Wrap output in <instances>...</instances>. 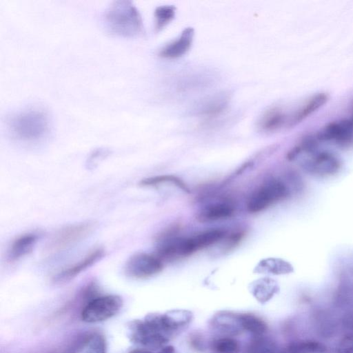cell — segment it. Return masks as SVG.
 <instances>
[{
    "instance_id": "8fae6325",
    "label": "cell",
    "mask_w": 353,
    "mask_h": 353,
    "mask_svg": "<svg viewBox=\"0 0 353 353\" xmlns=\"http://www.w3.org/2000/svg\"><path fill=\"white\" fill-rule=\"evenodd\" d=\"M105 251L102 248L92 250L83 258L58 273L54 278V282L62 283L72 280L100 261L103 257Z\"/></svg>"
},
{
    "instance_id": "5bb4252c",
    "label": "cell",
    "mask_w": 353,
    "mask_h": 353,
    "mask_svg": "<svg viewBox=\"0 0 353 353\" xmlns=\"http://www.w3.org/2000/svg\"><path fill=\"white\" fill-rule=\"evenodd\" d=\"M259 128L265 132H273L287 128V114L281 108L274 107L267 110L258 123Z\"/></svg>"
},
{
    "instance_id": "52a82bcc",
    "label": "cell",
    "mask_w": 353,
    "mask_h": 353,
    "mask_svg": "<svg viewBox=\"0 0 353 353\" xmlns=\"http://www.w3.org/2000/svg\"><path fill=\"white\" fill-rule=\"evenodd\" d=\"M93 228L90 222H82L68 225L57 232L47 245L50 252L64 250L88 236Z\"/></svg>"
},
{
    "instance_id": "7c38bea8",
    "label": "cell",
    "mask_w": 353,
    "mask_h": 353,
    "mask_svg": "<svg viewBox=\"0 0 353 353\" xmlns=\"http://www.w3.org/2000/svg\"><path fill=\"white\" fill-rule=\"evenodd\" d=\"M194 37V29L183 30L178 39L165 46L159 52L163 58L175 59L183 56L191 47Z\"/></svg>"
},
{
    "instance_id": "e0dca14e",
    "label": "cell",
    "mask_w": 353,
    "mask_h": 353,
    "mask_svg": "<svg viewBox=\"0 0 353 353\" xmlns=\"http://www.w3.org/2000/svg\"><path fill=\"white\" fill-rule=\"evenodd\" d=\"M279 291L277 283L270 279H261L251 284L250 292L260 303L268 302Z\"/></svg>"
},
{
    "instance_id": "44dd1931",
    "label": "cell",
    "mask_w": 353,
    "mask_h": 353,
    "mask_svg": "<svg viewBox=\"0 0 353 353\" xmlns=\"http://www.w3.org/2000/svg\"><path fill=\"white\" fill-rule=\"evenodd\" d=\"M248 353H278L276 343L265 335L256 336L250 341Z\"/></svg>"
},
{
    "instance_id": "3957f363",
    "label": "cell",
    "mask_w": 353,
    "mask_h": 353,
    "mask_svg": "<svg viewBox=\"0 0 353 353\" xmlns=\"http://www.w3.org/2000/svg\"><path fill=\"white\" fill-rule=\"evenodd\" d=\"M105 29L112 34L132 37L142 30V19L137 8L130 1H115L103 14Z\"/></svg>"
},
{
    "instance_id": "9c48e42d",
    "label": "cell",
    "mask_w": 353,
    "mask_h": 353,
    "mask_svg": "<svg viewBox=\"0 0 353 353\" xmlns=\"http://www.w3.org/2000/svg\"><path fill=\"white\" fill-rule=\"evenodd\" d=\"M213 330L223 336H234L241 334L244 330L241 321V313L221 310L214 314L210 319Z\"/></svg>"
},
{
    "instance_id": "9a60e30c",
    "label": "cell",
    "mask_w": 353,
    "mask_h": 353,
    "mask_svg": "<svg viewBox=\"0 0 353 353\" xmlns=\"http://www.w3.org/2000/svg\"><path fill=\"white\" fill-rule=\"evenodd\" d=\"M234 212V206L228 202H219L209 205L201 210L197 219L201 222L214 221L231 217Z\"/></svg>"
},
{
    "instance_id": "d4e9b609",
    "label": "cell",
    "mask_w": 353,
    "mask_h": 353,
    "mask_svg": "<svg viewBox=\"0 0 353 353\" xmlns=\"http://www.w3.org/2000/svg\"><path fill=\"white\" fill-rule=\"evenodd\" d=\"M175 8L172 6H162L158 7L154 12L155 28L161 30L166 26L174 17Z\"/></svg>"
},
{
    "instance_id": "ac0fdd59",
    "label": "cell",
    "mask_w": 353,
    "mask_h": 353,
    "mask_svg": "<svg viewBox=\"0 0 353 353\" xmlns=\"http://www.w3.org/2000/svg\"><path fill=\"white\" fill-rule=\"evenodd\" d=\"M227 232L222 229H210L195 234L190 238L194 252L208 248L223 239Z\"/></svg>"
},
{
    "instance_id": "4fadbf2b",
    "label": "cell",
    "mask_w": 353,
    "mask_h": 353,
    "mask_svg": "<svg viewBox=\"0 0 353 353\" xmlns=\"http://www.w3.org/2000/svg\"><path fill=\"white\" fill-rule=\"evenodd\" d=\"M164 322L174 336L185 329L192 321L193 314L185 309H173L163 313Z\"/></svg>"
},
{
    "instance_id": "5b68a950",
    "label": "cell",
    "mask_w": 353,
    "mask_h": 353,
    "mask_svg": "<svg viewBox=\"0 0 353 353\" xmlns=\"http://www.w3.org/2000/svg\"><path fill=\"white\" fill-rule=\"evenodd\" d=\"M288 194V190L282 181L277 179L268 181L251 194L247 203V210L250 213L259 212L283 199Z\"/></svg>"
},
{
    "instance_id": "6da1fadb",
    "label": "cell",
    "mask_w": 353,
    "mask_h": 353,
    "mask_svg": "<svg viewBox=\"0 0 353 353\" xmlns=\"http://www.w3.org/2000/svg\"><path fill=\"white\" fill-rule=\"evenodd\" d=\"M6 125L13 138L33 142L43 139L49 134L51 121L46 110L30 107L12 113L7 118Z\"/></svg>"
},
{
    "instance_id": "d6986e66",
    "label": "cell",
    "mask_w": 353,
    "mask_h": 353,
    "mask_svg": "<svg viewBox=\"0 0 353 353\" xmlns=\"http://www.w3.org/2000/svg\"><path fill=\"white\" fill-rule=\"evenodd\" d=\"M326 346L314 340H299L288 344L285 353H325Z\"/></svg>"
},
{
    "instance_id": "484cf974",
    "label": "cell",
    "mask_w": 353,
    "mask_h": 353,
    "mask_svg": "<svg viewBox=\"0 0 353 353\" xmlns=\"http://www.w3.org/2000/svg\"><path fill=\"white\" fill-rule=\"evenodd\" d=\"M245 236L243 231L234 232L223 238V250L229 251L235 248L241 241Z\"/></svg>"
},
{
    "instance_id": "83f0119b",
    "label": "cell",
    "mask_w": 353,
    "mask_h": 353,
    "mask_svg": "<svg viewBox=\"0 0 353 353\" xmlns=\"http://www.w3.org/2000/svg\"><path fill=\"white\" fill-rule=\"evenodd\" d=\"M352 118H353V105H352Z\"/></svg>"
},
{
    "instance_id": "277c9868",
    "label": "cell",
    "mask_w": 353,
    "mask_h": 353,
    "mask_svg": "<svg viewBox=\"0 0 353 353\" xmlns=\"http://www.w3.org/2000/svg\"><path fill=\"white\" fill-rule=\"evenodd\" d=\"M122 306L121 297L116 294L93 297L83 307L81 318L88 323L102 322L118 314Z\"/></svg>"
},
{
    "instance_id": "ffe728a7",
    "label": "cell",
    "mask_w": 353,
    "mask_h": 353,
    "mask_svg": "<svg viewBox=\"0 0 353 353\" xmlns=\"http://www.w3.org/2000/svg\"><path fill=\"white\" fill-rule=\"evenodd\" d=\"M241 321L244 331L254 336L264 335L267 332L266 323L259 316L251 313H241Z\"/></svg>"
},
{
    "instance_id": "cb8c5ba5",
    "label": "cell",
    "mask_w": 353,
    "mask_h": 353,
    "mask_svg": "<svg viewBox=\"0 0 353 353\" xmlns=\"http://www.w3.org/2000/svg\"><path fill=\"white\" fill-rule=\"evenodd\" d=\"M83 353H107V342L105 336L100 333L89 335L84 345Z\"/></svg>"
},
{
    "instance_id": "603a6c76",
    "label": "cell",
    "mask_w": 353,
    "mask_h": 353,
    "mask_svg": "<svg viewBox=\"0 0 353 353\" xmlns=\"http://www.w3.org/2000/svg\"><path fill=\"white\" fill-rule=\"evenodd\" d=\"M216 353H238L239 342L232 336H222L214 340L211 345Z\"/></svg>"
},
{
    "instance_id": "7402d4cb",
    "label": "cell",
    "mask_w": 353,
    "mask_h": 353,
    "mask_svg": "<svg viewBox=\"0 0 353 353\" xmlns=\"http://www.w3.org/2000/svg\"><path fill=\"white\" fill-rule=\"evenodd\" d=\"M165 183H171L183 191L189 193L190 190L186 184L179 178L174 175H159L143 179L140 185L143 187H154Z\"/></svg>"
},
{
    "instance_id": "2e32d148",
    "label": "cell",
    "mask_w": 353,
    "mask_h": 353,
    "mask_svg": "<svg viewBox=\"0 0 353 353\" xmlns=\"http://www.w3.org/2000/svg\"><path fill=\"white\" fill-rule=\"evenodd\" d=\"M37 241V235L27 233L18 236L11 244L8 254L10 261H17L28 254Z\"/></svg>"
},
{
    "instance_id": "30bf717a",
    "label": "cell",
    "mask_w": 353,
    "mask_h": 353,
    "mask_svg": "<svg viewBox=\"0 0 353 353\" xmlns=\"http://www.w3.org/2000/svg\"><path fill=\"white\" fill-rule=\"evenodd\" d=\"M327 100V94L322 92L308 97L293 111L287 112V128L294 126L305 120L322 107Z\"/></svg>"
},
{
    "instance_id": "ba28073f",
    "label": "cell",
    "mask_w": 353,
    "mask_h": 353,
    "mask_svg": "<svg viewBox=\"0 0 353 353\" xmlns=\"http://www.w3.org/2000/svg\"><path fill=\"white\" fill-rule=\"evenodd\" d=\"M319 141H327L339 145L353 143V118L332 121L323 128L314 137Z\"/></svg>"
},
{
    "instance_id": "4316f807",
    "label": "cell",
    "mask_w": 353,
    "mask_h": 353,
    "mask_svg": "<svg viewBox=\"0 0 353 353\" xmlns=\"http://www.w3.org/2000/svg\"><path fill=\"white\" fill-rule=\"evenodd\" d=\"M156 353H175V350L174 347L171 345H166L161 349H160Z\"/></svg>"
},
{
    "instance_id": "7a4b0ae2",
    "label": "cell",
    "mask_w": 353,
    "mask_h": 353,
    "mask_svg": "<svg viewBox=\"0 0 353 353\" xmlns=\"http://www.w3.org/2000/svg\"><path fill=\"white\" fill-rule=\"evenodd\" d=\"M129 330L133 343L150 350L161 349L174 336L164 322L163 313H150L132 321Z\"/></svg>"
},
{
    "instance_id": "8992f818",
    "label": "cell",
    "mask_w": 353,
    "mask_h": 353,
    "mask_svg": "<svg viewBox=\"0 0 353 353\" xmlns=\"http://www.w3.org/2000/svg\"><path fill=\"white\" fill-rule=\"evenodd\" d=\"M163 268V261L156 254L139 252L128 259L125 272L132 278L146 279L159 273Z\"/></svg>"
}]
</instances>
